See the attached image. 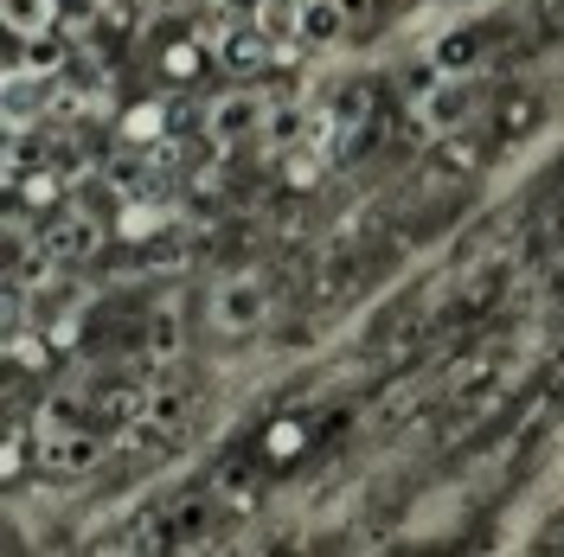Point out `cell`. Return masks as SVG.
I'll return each instance as SVG.
<instances>
[{
  "label": "cell",
  "mask_w": 564,
  "mask_h": 557,
  "mask_svg": "<svg viewBox=\"0 0 564 557\" xmlns=\"http://www.w3.org/2000/svg\"><path fill=\"white\" fill-rule=\"evenodd\" d=\"M257 314H263V288H257V282H245V276H238V282H225V288H218V302H212V320H218L225 334L250 327Z\"/></svg>",
  "instance_id": "obj_1"
},
{
  "label": "cell",
  "mask_w": 564,
  "mask_h": 557,
  "mask_svg": "<svg viewBox=\"0 0 564 557\" xmlns=\"http://www.w3.org/2000/svg\"><path fill=\"white\" fill-rule=\"evenodd\" d=\"M39 455H45V468H90V461H97V436H84V429H52V436L39 443Z\"/></svg>",
  "instance_id": "obj_2"
},
{
  "label": "cell",
  "mask_w": 564,
  "mask_h": 557,
  "mask_svg": "<svg viewBox=\"0 0 564 557\" xmlns=\"http://www.w3.org/2000/svg\"><path fill=\"white\" fill-rule=\"evenodd\" d=\"M0 13H7V33L13 39H33L52 26V0H0Z\"/></svg>",
  "instance_id": "obj_3"
},
{
  "label": "cell",
  "mask_w": 564,
  "mask_h": 557,
  "mask_svg": "<svg viewBox=\"0 0 564 557\" xmlns=\"http://www.w3.org/2000/svg\"><path fill=\"white\" fill-rule=\"evenodd\" d=\"M257 116H263V103L238 90V97H225V103L212 109V129H218V135H245V129L257 122Z\"/></svg>",
  "instance_id": "obj_4"
},
{
  "label": "cell",
  "mask_w": 564,
  "mask_h": 557,
  "mask_svg": "<svg viewBox=\"0 0 564 557\" xmlns=\"http://www.w3.org/2000/svg\"><path fill=\"white\" fill-rule=\"evenodd\" d=\"M340 26H347V7H334V0H315V7L302 13V33L315 39V45H334Z\"/></svg>",
  "instance_id": "obj_5"
},
{
  "label": "cell",
  "mask_w": 564,
  "mask_h": 557,
  "mask_svg": "<svg viewBox=\"0 0 564 557\" xmlns=\"http://www.w3.org/2000/svg\"><path fill=\"white\" fill-rule=\"evenodd\" d=\"M225 65H231V70H257V65H263V39H257V33H231V39H225Z\"/></svg>",
  "instance_id": "obj_6"
},
{
  "label": "cell",
  "mask_w": 564,
  "mask_h": 557,
  "mask_svg": "<svg viewBox=\"0 0 564 557\" xmlns=\"http://www.w3.org/2000/svg\"><path fill=\"white\" fill-rule=\"evenodd\" d=\"M122 135H129V141H148V135H161V109H129V122H122Z\"/></svg>",
  "instance_id": "obj_7"
}]
</instances>
